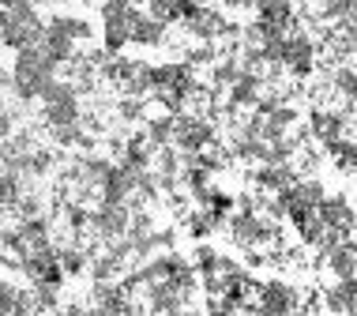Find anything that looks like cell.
<instances>
[{"mask_svg":"<svg viewBox=\"0 0 357 316\" xmlns=\"http://www.w3.org/2000/svg\"><path fill=\"white\" fill-rule=\"evenodd\" d=\"M53 68H56V64L45 57V50H42L38 42H34V45H23V50H19V57H15L12 91H15L23 102L38 98V94H42V87L53 80Z\"/></svg>","mask_w":357,"mask_h":316,"instance_id":"6da1fadb","label":"cell"},{"mask_svg":"<svg viewBox=\"0 0 357 316\" xmlns=\"http://www.w3.org/2000/svg\"><path fill=\"white\" fill-rule=\"evenodd\" d=\"M297 301H301V298H297L289 286H282V283H267V286H259L256 309H264V313H294Z\"/></svg>","mask_w":357,"mask_h":316,"instance_id":"7a4b0ae2","label":"cell"},{"mask_svg":"<svg viewBox=\"0 0 357 316\" xmlns=\"http://www.w3.org/2000/svg\"><path fill=\"white\" fill-rule=\"evenodd\" d=\"M166 38V23H158L154 15H132V34L128 42H139V45H158Z\"/></svg>","mask_w":357,"mask_h":316,"instance_id":"3957f363","label":"cell"},{"mask_svg":"<svg viewBox=\"0 0 357 316\" xmlns=\"http://www.w3.org/2000/svg\"><path fill=\"white\" fill-rule=\"evenodd\" d=\"M324 256H327V267H331V275L335 279H354V245L350 241H339V245H331V248H324Z\"/></svg>","mask_w":357,"mask_h":316,"instance_id":"277c9868","label":"cell"},{"mask_svg":"<svg viewBox=\"0 0 357 316\" xmlns=\"http://www.w3.org/2000/svg\"><path fill=\"white\" fill-rule=\"evenodd\" d=\"M324 309L327 313H357V290H354V279H339V286H331L324 298Z\"/></svg>","mask_w":357,"mask_h":316,"instance_id":"5b68a950","label":"cell"},{"mask_svg":"<svg viewBox=\"0 0 357 316\" xmlns=\"http://www.w3.org/2000/svg\"><path fill=\"white\" fill-rule=\"evenodd\" d=\"M173 136V117H154L147 124V140L154 143V147H162V143H169Z\"/></svg>","mask_w":357,"mask_h":316,"instance_id":"8992f818","label":"cell"},{"mask_svg":"<svg viewBox=\"0 0 357 316\" xmlns=\"http://www.w3.org/2000/svg\"><path fill=\"white\" fill-rule=\"evenodd\" d=\"M4 215H8V207H4V204H0V223H4Z\"/></svg>","mask_w":357,"mask_h":316,"instance_id":"52a82bcc","label":"cell"}]
</instances>
